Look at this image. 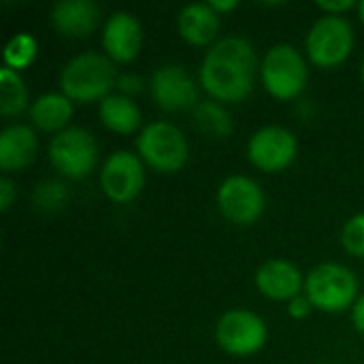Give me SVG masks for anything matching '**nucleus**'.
<instances>
[{"label":"nucleus","instance_id":"16","mask_svg":"<svg viewBox=\"0 0 364 364\" xmlns=\"http://www.w3.org/2000/svg\"><path fill=\"white\" fill-rule=\"evenodd\" d=\"M38 141L30 126L11 124L0 132V168L4 173L21 171L36 158Z\"/></svg>","mask_w":364,"mask_h":364},{"label":"nucleus","instance_id":"28","mask_svg":"<svg viewBox=\"0 0 364 364\" xmlns=\"http://www.w3.org/2000/svg\"><path fill=\"white\" fill-rule=\"evenodd\" d=\"M13 198H15V186L9 177H2L0 179V209L6 213L13 205Z\"/></svg>","mask_w":364,"mask_h":364},{"label":"nucleus","instance_id":"27","mask_svg":"<svg viewBox=\"0 0 364 364\" xmlns=\"http://www.w3.org/2000/svg\"><path fill=\"white\" fill-rule=\"evenodd\" d=\"M356 6V2L354 0H320L318 2V9H322L326 15H341L343 11H350V9H354Z\"/></svg>","mask_w":364,"mask_h":364},{"label":"nucleus","instance_id":"15","mask_svg":"<svg viewBox=\"0 0 364 364\" xmlns=\"http://www.w3.org/2000/svg\"><path fill=\"white\" fill-rule=\"evenodd\" d=\"M49 19L53 28L70 38H81L94 32L100 21V9L92 0H60L53 4Z\"/></svg>","mask_w":364,"mask_h":364},{"label":"nucleus","instance_id":"8","mask_svg":"<svg viewBox=\"0 0 364 364\" xmlns=\"http://www.w3.org/2000/svg\"><path fill=\"white\" fill-rule=\"evenodd\" d=\"M269 331L264 320L247 309L226 311L215 326V341L232 356H252L267 343Z\"/></svg>","mask_w":364,"mask_h":364},{"label":"nucleus","instance_id":"11","mask_svg":"<svg viewBox=\"0 0 364 364\" xmlns=\"http://www.w3.org/2000/svg\"><path fill=\"white\" fill-rule=\"evenodd\" d=\"M100 186L113 203H130L145 186L143 162L132 151H113L100 171Z\"/></svg>","mask_w":364,"mask_h":364},{"label":"nucleus","instance_id":"20","mask_svg":"<svg viewBox=\"0 0 364 364\" xmlns=\"http://www.w3.org/2000/svg\"><path fill=\"white\" fill-rule=\"evenodd\" d=\"M194 122L200 132L215 136V139H226L232 134V117L230 113L215 100H205L194 107Z\"/></svg>","mask_w":364,"mask_h":364},{"label":"nucleus","instance_id":"9","mask_svg":"<svg viewBox=\"0 0 364 364\" xmlns=\"http://www.w3.org/2000/svg\"><path fill=\"white\" fill-rule=\"evenodd\" d=\"M264 192L260 183L245 175H230L218 188V207L222 215L239 226L254 224L264 211Z\"/></svg>","mask_w":364,"mask_h":364},{"label":"nucleus","instance_id":"25","mask_svg":"<svg viewBox=\"0 0 364 364\" xmlns=\"http://www.w3.org/2000/svg\"><path fill=\"white\" fill-rule=\"evenodd\" d=\"M115 85L119 87V94L132 96V94H139L143 90V79L139 75H134V73H122L117 77V83Z\"/></svg>","mask_w":364,"mask_h":364},{"label":"nucleus","instance_id":"31","mask_svg":"<svg viewBox=\"0 0 364 364\" xmlns=\"http://www.w3.org/2000/svg\"><path fill=\"white\" fill-rule=\"evenodd\" d=\"M358 15H360V19H363V23H364V0L358 2Z\"/></svg>","mask_w":364,"mask_h":364},{"label":"nucleus","instance_id":"13","mask_svg":"<svg viewBox=\"0 0 364 364\" xmlns=\"http://www.w3.org/2000/svg\"><path fill=\"white\" fill-rule=\"evenodd\" d=\"M143 45L139 19L128 11L113 13L102 28V47L113 62H132Z\"/></svg>","mask_w":364,"mask_h":364},{"label":"nucleus","instance_id":"4","mask_svg":"<svg viewBox=\"0 0 364 364\" xmlns=\"http://www.w3.org/2000/svg\"><path fill=\"white\" fill-rule=\"evenodd\" d=\"M139 156L158 173H177L186 166L190 147L186 134L171 122H151L136 136Z\"/></svg>","mask_w":364,"mask_h":364},{"label":"nucleus","instance_id":"24","mask_svg":"<svg viewBox=\"0 0 364 364\" xmlns=\"http://www.w3.org/2000/svg\"><path fill=\"white\" fill-rule=\"evenodd\" d=\"M341 243L352 256L364 258V211L346 222L341 230Z\"/></svg>","mask_w":364,"mask_h":364},{"label":"nucleus","instance_id":"32","mask_svg":"<svg viewBox=\"0 0 364 364\" xmlns=\"http://www.w3.org/2000/svg\"><path fill=\"white\" fill-rule=\"evenodd\" d=\"M363 79H364V62H363Z\"/></svg>","mask_w":364,"mask_h":364},{"label":"nucleus","instance_id":"23","mask_svg":"<svg viewBox=\"0 0 364 364\" xmlns=\"http://www.w3.org/2000/svg\"><path fill=\"white\" fill-rule=\"evenodd\" d=\"M66 198H68V190L60 181H43L34 190V194H32L34 205L38 209H43V211H58V209H62Z\"/></svg>","mask_w":364,"mask_h":364},{"label":"nucleus","instance_id":"3","mask_svg":"<svg viewBox=\"0 0 364 364\" xmlns=\"http://www.w3.org/2000/svg\"><path fill=\"white\" fill-rule=\"evenodd\" d=\"M305 296L314 309L326 314H339L354 307L358 301V279L352 269L339 262H324L309 271L305 279Z\"/></svg>","mask_w":364,"mask_h":364},{"label":"nucleus","instance_id":"18","mask_svg":"<svg viewBox=\"0 0 364 364\" xmlns=\"http://www.w3.org/2000/svg\"><path fill=\"white\" fill-rule=\"evenodd\" d=\"M73 115V100L62 92H49L38 96L30 105V119L36 128L47 132H62Z\"/></svg>","mask_w":364,"mask_h":364},{"label":"nucleus","instance_id":"21","mask_svg":"<svg viewBox=\"0 0 364 364\" xmlns=\"http://www.w3.org/2000/svg\"><path fill=\"white\" fill-rule=\"evenodd\" d=\"M28 107V90L23 79L13 68L0 70V113L4 117H15Z\"/></svg>","mask_w":364,"mask_h":364},{"label":"nucleus","instance_id":"17","mask_svg":"<svg viewBox=\"0 0 364 364\" xmlns=\"http://www.w3.org/2000/svg\"><path fill=\"white\" fill-rule=\"evenodd\" d=\"M179 34L192 45H209L220 34V13L209 2H192L179 11Z\"/></svg>","mask_w":364,"mask_h":364},{"label":"nucleus","instance_id":"10","mask_svg":"<svg viewBox=\"0 0 364 364\" xmlns=\"http://www.w3.org/2000/svg\"><path fill=\"white\" fill-rule=\"evenodd\" d=\"M299 154L296 136L284 126H264L247 143L250 162L264 173L286 171Z\"/></svg>","mask_w":364,"mask_h":364},{"label":"nucleus","instance_id":"12","mask_svg":"<svg viewBox=\"0 0 364 364\" xmlns=\"http://www.w3.org/2000/svg\"><path fill=\"white\" fill-rule=\"evenodd\" d=\"M149 90L164 111H186L198 105V87L192 75L179 64L160 66L149 79Z\"/></svg>","mask_w":364,"mask_h":364},{"label":"nucleus","instance_id":"22","mask_svg":"<svg viewBox=\"0 0 364 364\" xmlns=\"http://www.w3.org/2000/svg\"><path fill=\"white\" fill-rule=\"evenodd\" d=\"M36 49H38V43L32 34H28V32L13 34L9 38V43L4 45V51H2L4 66L13 68L17 73L21 68H28L36 58Z\"/></svg>","mask_w":364,"mask_h":364},{"label":"nucleus","instance_id":"2","mask_svg":"<svg viewBox=\"0 0 364 364\" xmlns=\"http://www.w3.org/2000/svg\"><path fill=\"white\" fill-rule=\"evenodd\" d=\"M115 64L111 58L83 51L66 62L60 73V87L62 94L77 102H94L109 96L111 87L117 83Z\"/></svg>","mask_w":364,"mask_h":364},{"label":"nucleus","instance_id":"7","mask_svg":"<svg viewBox=\"0 0 364 364\" xmlns=\"http://www.w3.org/2000/svg\"><path fill=\"white\" fill-rule=\"evenodd\" d=\"M49 162L64 177L81 179L96 168L98 145L87 130H83L79 126H68L66 130L58 132L51 139Z\"/></svg>","mask_w":364,"mask_h":364},{"label":"nucleus","instance_id":"19","mask_svg":"<svg viewBox=\"0 0 364 364\" xmlns=\"http://www.w3.org/2000/svg\"><path fill=\"white\" fill-rule=\"evenodd\" d=\"M100 122L119 134H130L141 126V111L130 96L124 94H109L100 100L98 107Z\"/></svg>","mask_w":364,"mask_h":364},{"label":"nucleus","instance_id":"5","mask_svg":"<svg viewBox=\"0 0 364 364\" xmlns=\"http://www.w3.org/2000/svg\"><path fill=\"white\" fill-rule=\"evenodd\" d=\"M260 75L267 92L279 100H292L303 94L309 79L303 53L288 43L273 45L267 51L260 66Z\"/></svg>","mask_w":364,"mask_h":364},{"label":"nucleus","instance_id":"26","mask_svg":"<svg viewBox=\"0 0 364 364\" xmlns=\"http://www.w3.org/2000/svg\"><path fill=\"white\" fill-rule=\"evenodd\" d=\"M311 309H314V305H311V301H309L305 294H299V296H294V299L288 303V314H290L292 318H296V320L307 318V316L311 314Z\"/></svg>","mask_w":364,"mask_h":364},{"label":"nucleus","instance_id":"29","mask_svg":"<svg viewBox=\"0 0 364 364\" xmlns=\"http://www.w3.org/2000/svg\"><path fill=\"white\" fill-rule=\"evenodd\" d=\"M352 322H354L356 331H360L364 335V294L358 296V301L352 307Z\"/></svg>","mask_w":364,"mask_h":364},{"label":"nucleus","instance_id":"30","mask_svg":"<svg viewBox=\"0 0 364 364\" xmlns=\"http://www.w3.org/2000/svg\"><path fill=\"white\" fill-rule=\"evenodd\" d=\"M209 4L213 6V11H218V13H226V11L237 9V6H239V0H211Z\"/></svg>","mask_w":364,"mask_h":364},{"label":"nucleus","instance_id":"14","mask_svg":"<svg viewBox=\"0 0 364 364\" xmlns=\"http://www.w3.org/2000/svg\"><path fill=\"white\" fill-rule=\"evenodd\" d=\"M256 288L273 301H292L294 296L301 294L305 288L303 275L296 264L288 260H267L258 271H256Z\"/></svg>","mask_w":364,"mask_h":364},{"label":"nucleus","instance_id":"1","mask_svg":"<svg viewBox=\"0 0 364 364\" xmlns=\"http://www.w3.org/2000/svg\"><path fill=\"white\" fill-rule=\"evenodd\" d=\"M258 55L247 38L215 41L200 64V85L220 102H241L254 87Z\"/></svg>","mask_w":364,"mask_h":364},{"label":"nucleus","instance_id":"6","mask_svg":"<svg viewBox=\"0 0 364 364\" xmlns=\"http://www.w3.org/2000/svg\"><path fill=\"white\" fill-rule=\"evenodd\" d=\"M305 47L314 64L322 68L339 66L354 49V30L346 17L324 15L309 28Z\"/></svg>","mask_w":364,"mask_h":364}]
</instances>
